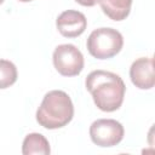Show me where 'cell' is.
<instances>
[{"instance_id":"obj_1","label":"cell","mask_w":155,"mask_h":155,"mask_svg":"<svg viewBox=\"0 0 155 155\" xmlns=\"http://www.w3.org/2000/svg\"><path fill=\"white\" fill-rule=\"evenodd\" d=\"M85 86L99 110L111 113L122 105L126 86L117 74L102 69L93 70L87 75Z\"/></svg>"},{"instance_id":"obj_2","label":"cell","mask_w":155,"mask_h":155,"mask_svg":"<svg viewBox=\"0 0 155 155\" xmlns=\"http://www.w3.org/2000/svg\"><path fill=\"white\" fill-rule=\"evenodd\" d=\"M35 116L38 124L44 128H62L74 117V105L71 98L64 91H50L44 96Z\"/></svg>"},{"instance_id":"obj_3","label":"cell","mask_w":155,"mask_h":155,"mask_svg":"<svg viewBox=\"0 0 155 155\" xmlns=\"http://www.w3.org/2000/svg\"><path fill=\"white\" fill-rule=\"evenodd\" d=\"M124 46L122 34L114 28L94 29L87 38L86 47L90 54L97 59H109L116 56Z\"/></svg>"},{"instance_id":"obj_4","label":"cell","mask_w":155,"mask_h":155,"mask_svg":"<svg viewBox=\"0 0 155 155\" xmlns=\"http://www.w3.org/2000/svg\"><path fill=\"white\" fill-rule=\"evenodd\" d=\"M52 61L56 70L62 76H76L85 65L84 56L81 51L73 44L58 45L52 54Z\"/></svg>"},{"instance_id":"obj_5","label":"cell","mask_w":155,"mask_h":155,"mask_svg":"<svg viewBox=\"0 0 155 155\" xmlns=\"http://www.w3.org/2000/svg\"><path fill=\"white\" fill-rule=\"evenodd\" d=\"M124 126L114 119H98L90 126L91 140L102 148L117 145L124 139Z\"/></svg>"},{"instance_id":"obj_6","label":"cell","mask_w":155,"mask_h":155,"mask_svg":"<svg viewBox=\"0 0 155 155\" xmlns=\"http://www.w3.org/2000/svg\"><path fill=\"white\" fill-rule=\"evenodd\" d=\"M56 27L64 38H78L86 30L87 19L80 11L67 10L57 17Z\"/></svg>"},{"instance_id":"obj_7","label":"cell","mask_w":155,"mask_h":155,"mask_svg":"<svg viewBox=\"0 0 155 155\" xmlns=\"http://www.w3.org/2000/svg\"><path fill=\"white\" fill-rule=\"evenodd\" d=\"M132 84L139 90H150L154 87V59L151 57H140L136 59L130 68Z\"/></svg>"},{"instance_id":"obj_8","label":"cell","mask_w":155,"mask_h":155,"mask_svg":"<svg viewBox=\"0 0 155 155\" xmlns=\"http://www.w3.org/2000/svg\"><path fill=\"white\" fill-rule=\"evenodd\" d=\"M103 13L113 21H124L131 12L133 0H99Z\"/></svg>"},{"instance_id":"obj_9","label":"cell","mask_w":155,"mask_h":155,"mask_svg":"<svg viewBox=\"0 0 155 155\" xmlns=\"http://www.w3.org/2000/svg\"><path fill=\"white\" fill-rule=\"evenodd\" d=\"M50 153H51L50 143L45 136H42L41 133H36V132H33L25 136L23 144H22L23 155H33V154L48 155Z\"/></svg>"},{"instance_id":"obj_10","label":"cell","mask_w":155,"mask_h":155,"mask_svg":"<svg viewBox=\"0 0 155 155\" xmlns=\"http://www.w3.org/2000/svg\"><path fill=\"white\" fill-rule=\"evenodd\" d=\"M18 78L16 65L7 59H0V90L12 86Z\"/></svg>"},{"instance_id":"obj_11","label":"cell","mask_w":155,"mask_h":155,"mask_svg":"<svg viewBox=\"0 0 155 155\" xmlns=\"http://www.w3.org/2000/svg\"><path fill=\"white\" fill-rule=\"evenodd\" d=\"M78 4L82 5V6H86V7H92L94 6L99 0H75Z\"/></svg>"},{"instance_id":"obj_12","label":"cell","mask_w":155,"mask_h":155,"mask_svg":"<svg viewBox=\"0 0 155 155\" xmlns=\"http://www.w3.org/2000/svg\"><path fill=\"white\" fill-rule=\"evenodd\" d=\"M18 1H21V2H30L33 0H18Z\"/></svg>"},{"instance_id":"obj_13","label":"cell","mask_w":155,"mask_h":155,"mask_svg":"<svg viewBox=\"0 0 155 155\" xmlns=\"http://www.w3.org/2000/svg\"><path fill=\"white\" fill-rule=\"evenodd\" d=\"M2 2H4V0H0V5H1V4H2Z\"/></svg>"}]
</instances>
